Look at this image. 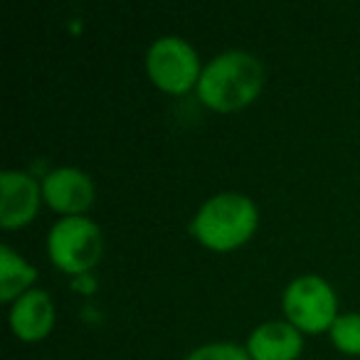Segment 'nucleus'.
<instances>
[{
    "instance_id": "nucleus-11",
    "label": "nucleus",
    "mask_w": 360,
    "mask_h": 360,
    "mask_svg": "<svg viewBox=\"0 0 360 360\" xmlns=\"http://www.w3.org/2000/svg\"><path fill=\"white\" fill-rule=\"evenodd\" d=\"M330 343L345 355H360V311H343L328 330Z\"/></svg>"
},
{
    "instance_id": "nucleus-10",
    "label": "nucleus",
    "mask_w": 360,
    "mask_h": 360,
    "mask_svg": "<svg viewBox=\"0 0 360 360\" xmlns=\"http://www.w3.org/2000/svg\"><path fill=\"white\" fill-rule=\"evenodd\" d=\"M37 266L11 245L0 247V301L11 306L18 296L35 289Z\"/></svg>"
},
{
    "instance_id": "nucleus-2",
    "label": "nucleus",
    "mask_w": 360,
    "mask_h": 360,
    "mask_svg": "<svg viewBox=\"0 0 360 360\" xmlns=\"http://www.w3.org/2000/svg\"><path fill=\"white\" fill-rule=\"evenodd\" d=\"M259 227V207L247 193L220 191L210 195L191 217L193 240L205 250L232 252L247 245Z\"/></svg>"
},
{
    "instance_id": "nucleus-5",
    "label": "nucleus",
    "mask_w": 360,
    "mask_h": 360,
    "mask_svg": "<svg viewBox=\"0 0 360 360\" xmlns=\"http://www.w3.org/2000/svg\"><path fill=\"white\" fill-rule=\"evenodd\" d=\"M205 62L183 35H160L146 50V75L165 94H186L195 89Z\"/></svg>"
},
{
    "instance_id": "nucleus-1",
    "label": "nucleus",
    "mask_w": 360,
    "mask_h": 360,
    "mask_svg": "<svg viewBox=\"0 0 360 360\" xmlns=\"http://www.w3.org/2000/svg\"><path fill=\"white\" fill-rule=\"evenodd\" d=\"M266 72L250 50H222L202 65L195 94L207 109L230 114L250 106L262 94Z\"/></svg>"
},
{
    "instance_id": "nucleus-8",
    "label": "nucleus",
    "mask_w": 360,
    "mask_h": 360,
    "mask_svg": "<svg viewBox=\"0 0 360 360\" xmlns=\"http://www.w3.org/2000/svg\"><path fill=\"white\" fill-rule=\"evenodd\" d=\"M55 301H52L50 291L42 289V286L25 291L8 306V323H11V330L15 333V338L22 340V343L45 340L55 328Z\"/></svg>"
},
{
    "instance_id": "nucleus-4",
    "label": "nucleus",
    "mask_w": 360,
    "mask_h": 360,
    "mask_svg": "<svg viewBox=\"0 0 360 360\" xmlns=\"http://www.w3.org/2000/svg\"><path fill=\"white\" fill-rule=\"evenodd\" d=\"M281 311L301 333H328L340 316L338 294L321 274H299L281 291Z\"/></svg>"
},
{
    "instance_id": "nucleus-7",
    "label": "nucleus",
    "mask_w": 360,
    "mask_h": 360,
    "mask_svg": "<svg viewBox=\"0 0 360 360\" xmlns=\"http://www.w3.org/2000/svg\"><path fill=\"white\" fill-rule=\"evenodd\" d=\"M42 200L62 217L84 215L96 198V186L86 170L77 165H57L42 173Z\"/></svg>"
},
{
    "instance_id": "nucleus-12",
    "label": "nucleus",
    "mask_w": 360,
    "mask_h": 360,
    "mask_svg": "<svg viewBox=\"0 0 360 360\" xmlns=\"http://www.w3.org/2000/svg\"><path fill=\"white\" fill-rule=\"evenodd\" d=\"M183 360H252L245 345L232 343V340H212L193 348Z\"/></svg>"
},
{
    "instance_id": "nucleus-3",
    "label": "nucleus",
    "mask_w": 360,
    "mask_h": 360,
    "mask_svg": "<svg viewBox=\"0 0 360 360\" xmlns=\"http://www.w3.org/2000/svg\"><path fill=\"white\" fill-rule=\"evenodd\" d=\"M47 257L60 271L72 276L89 274L104 255V232L91 217H57L47 232Z\"/></svg>"
},
{
    "instance_id": "nucleus-9",
    "label": "nucleus",
    "mask_w": 360,
    "mask_h": 360,
    "mask_svg": "<svg viewBox=\"0 0 360 360\" xmlns=\"http://www.w3.org/2000/svg\"><path fill=\"white\" fill-rule=\"evenodd\" d=\"M245 348L252 360H299L304 353V333L286 319L262 321L250 330Z\"/></svg>"
},
{
    "instance_id": "nucleus-6",
    "label": "nucleus",
    "mask_w": 360,
    "mask_h": 360,
    "mask_svg": "<svg viewBox=\"0 0 360 360\" xmlns=\"http://www.w3.org/2000/svg\"><path fill=\"white\" fill-rule=\"evenodd\" d=\"M42 180L22 168L0 173V227L20 230L37 217L42 205Z\"/></svg>"
}]
</instances>
